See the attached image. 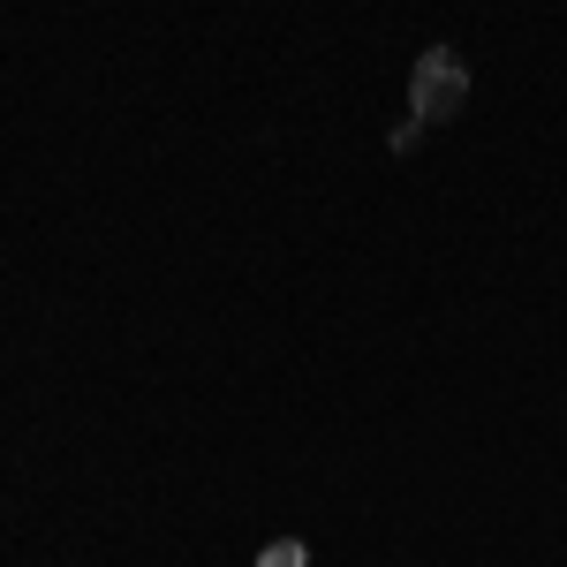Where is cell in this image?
<instances>
[{"instance_id":"cell-1","label":"cell","mask_w":567,"mask_h":567,"mask_svg":"<svg viewBox=\"0 0 567 567\" xmlns=\"http://www.w3.org/2000/svg\"><path fill=\"white\" fill-rule=\"evenodd\" d=\"M470 106V61L454 53V45H424L416 53V69H409V114L439 130V122H454Z\"/></svg>"},{"instance_id":"cell-2","label":"cell","mask_w":567,"mask_h":567,"mask_svg":"<svg viewBox=\"0 0 567 567\" xmlns=\"http://www.w3.org/2000/svg\"><path fill=\"white\" fill-rule=\"evenodd\" d=\"M416 144H424V122H416V114H401V122L386 130V152H393V159H409Z\"/></svg>"},{"instance_id":"cell-3","label":"cell","mask_w":567,"mask_h":567,"mask_svg":"<svg viewBox=\"0 0 567 567\" xmlns=\"http://www.w3.org/2000/svg\"><path fill=\"white\" fill-rule=\"evenodd\" d=\"M258 567H310V553L296 545V537H280V545H265V560Z\"/></svg>"}]
</instances>
